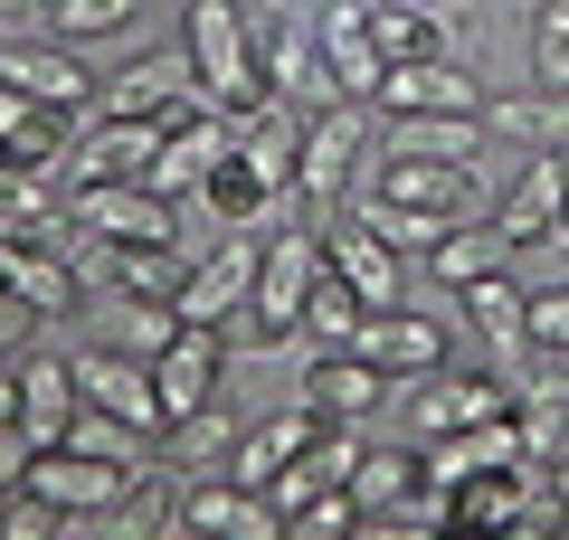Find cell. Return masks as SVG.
I'll return each mask as SVG.
<instances>
[{"mask_svg":"<svg viewBox=\"0 0 569 540\" xmlns=\"http://www.w3.org/2000/svg\"><path fill=\"white\" fill-rule=\"evenodd\" d=\"M181 58H190V86H200L209 114H257V104H276L238 0H190L181 10Z\"/></svg>","mask_w":569,"mask_h":540,"instance_id":"obj_1","label":"cell"},{"mask_svg":"<svg viewBox=\"0 0 569 540\" xmlns=\"http://www.w3.org/2000/svg\"><path fill=\"white\" fill-rule=\"evenodd\" d=\"M351 190H361V104H323V114H305V161H295V219L323 228L351 209Z\"/></svg>","mask_w":569,"mask_h":540,"instance_id":"obj_2","label":"cell"},{"mask_svg":"<svg viewBox=\"0 0 569 540\" xmlns=\"http://www.w3.org/2000/svg\"><path fill=\"white\" fill-rule=\"evenodd\" d=\"M313 276H323V228H284V238H266V257H257V294H247V341L305 332V294H313Z\"/></svg>","mask_w":569,"mask_h":540,"instance_id":"obj_3","label":"cell"},{"mask_svg":"<svg viewBox=\"0 0 569 540\" xmlns=\"http://www.w3.org/2000/svg\"><path fill=\"white\" fill-rule=\"evenodd\" d=\"M142 474H152V464H142ZM20 483L39 502H58L67 521H104L123 502V483H133V464H104V456H86V446H29Z\"/></svg>","mask_w":569,"mask_h":540,"instance_id":"obj_4","label":"cell"},{"mask_svg":"<svg viewBox=\"0 0 569 540\" xmlns=\"http://www.w3.org/2000/svg\"><path fill=\"white\" fill-rule=\"evenodd\" d=\"M67 219L96 247H181V200L142 190V180H104V190H67Z\"/></svg>","mask_w":569,"mask_h":540,"instance_id":"obj_5","label":"cell"},{"mask_svg":"<svg viewBox=\"0 0 569 540\" xmlns=\"http://www.w3.org/2000/svg\"><path fill=\"white\" fill-rule=\"evenodd\" d=\"M408 389H418V399H408V427H418V446L512 418V380H503V370H427V380H408Z\"/></svg>","mask_w":569,"mask_h":540,"instance_id":"obj_6","label":"cell"},{"mask_svg":"<svg viewBox=\"0 0 569 540\" xmlns=\"http://www.w3.org/2000/svg\"><path fill=\"white\" fill-rule=\"evenodd\" d=\"M219 370H228V332L219 322H181L171 351H152V389H162V437L200 408H219Z\"/></svg>","mask_w":569,"mask_h":540,"instance_id":"obj_7","label":"cell"},{"mask_svg":"<svg viewBox=\"0 0 569 540\" xmlns=\"http://www.w3.org/2000/svg\"><path fill=\"white\" fill-rule=\"evenodd\" d=\"M162 123L152 114H104L96 133H77V152H67V190H104V180H152V161H162Z\"/></svg>","mask_w":569,"mask_h":540,"instance_id":"obj_8","label":"cell"},{"mask_svg":"<svg viewBox=\"0 0 569 540\" xmlns=\"http://www.w3.org/2000/svg\"><path fill=\"white\" fill-rule=\"evenodd\" d=\"M171 540H276V502L247 493V483H228V474H181Z\"/></svg>","mask_w":569,"mask_h":540,"instance_id":"obj_9","label":"cell"},{"mask_svg":"<svg viewBox=\"0 0 569 540\" xmlns=\"http://www.w3.org/2000/svg\"><path fill=\"white\" fill-rule=\"evenodd\" d=\"M351 351L380 370V380H427V370H447V322L437 313H408V303H389V313H361V332H351Z\"/></svg>","mask_w":569,"mask_h":540,"instance_id":"obj_10","label":"cell"},{"mask_svg":"<svg viewBox=\"0 0 569 540\" xmlns=\"http://www.w3.org/2000/svg\"><path fill=\"white\" fill-rule=\"evenodd\" d=\"M370 104L380 114H466V123H485V77L475 67H456V58H418V67H389L380 86H370Z\"/></svg>","mask_w":569,"mask_h":540,"instance_id":"obj_11","label":"cell"},{"mask_svg":"<svg viewBox=\"0 0 569 540\" xmlns=\"http://www.w3.org/2000/svg\"><path fill=\"white\" fill-rule=\"evenodd\" d=\"M67 370H77V399L86 408L142 427V437H162V389H152V360H142V351H77Z\"/></svg>","mask_w":569,"mask_h":540,"instance_id":"obj_12","label":"cell"},{"mask_svg":"<svg viewBox=\"0 0 569 540\" xmlns=\"http://www.w3.org/2000/svg\"><path fill=\"white\" fill-rule=\"evenodd\" d=\"M0 86L29 104H67V114L96 104V77H86V58L67 39H0Z\"/></svg>","mask_w":569,"mask_h":540,"instance_id":"obj_13","label":"cell"},{"mask_svg":"<svg viewBox=\"0 0 569 540\" xmlns=\"http://www.w3.org/2000/svg\"><path fill=\"white\" fill-rule=\"evenodd\" d=\"M370 200H399V209H427V219L466 228L475 219V161H418V152H389Z\"/></svg>","mask_w":569,"mask_h":540,"instance_id":"obj_14","label":"cell"},{"mask_svg":"<svg viewBox=\"0 0 569 540\" xmlns=\"http://www.w3.org/2000/svg\"><path fill=\"white\" fill-rule=\"evenodd\" d=\"M257 257H266V238H219L181 276V303H171V313L181 322H219L228 332V313H247V294H257Z\"/></svg>","mask_w":569,"mask_h":540,"instance_id":"obj_15","label":"cell"},{"mask_svg":"<svg viewBox=\"0 0 569 540\" xmlns=\"http://www.w3.org/2000/svg\"><path fill=\"white\" fill-rule=\"evenodd\" d=\"M67 152H77V114H67V104H29V96H10V86H0V171L58 180Z\"/></svg>","mask_w":569,"mask_h":540,"instance_id":"obj_16","label":"cell"},{"mask_svg":"<svg viewBox=\"0 0 569 540\" xmlns=\"http://www.w3.org/2000/svg\"><path fill=\"white\" fill-rule=\"evenodd\" d=\"M313 58H323V77H332V96H342V104H361L370 86L389 77V58L370 48V10H361V0H323V20H313Z\"/></svg>","mask_w":569,"mask_h":540,"instance_id":"obj_17","label":"cell"},{"mask_svg":"<svg viewBox=\"0 0 569 540\" xmlns=\"http://www.w3.org/2000/svg\"><path fill=\"white\" fill-rule=\"evenodd\" d=\"M323 266L361 294V313H389V303H399V284H408V257H389L361 219H323Z\"/></svg>","mask_w":569,"mask_h":540,"instance_id":"obj_18","label":"cell"},{"mask_svg":"<svg viewBox=\"0 0 569 540\" xmlns=\"http://www.w3.org/2000/svg\"><path fill=\"white\" fill-rule=\"evenodd\" d=\"M313 437H323V418H313V408L295 399L284 418H266V427H247V437H238V456H228V483L266 493V483H276L284 464H305V456H313Z\"/></svg>","mask_w":569,"mask_h":540,"instance_id":"obj_19","label":"cell"},{"mask_svg":"<svg viewBox=\"0 0 569 540\" xmlns=\"http://www.w3.org/2000/svg\"><path fill=\"white\" fill-rule=\"evenodd\" d=\"M342 493H351V512H418L427 521V456L418 446H361Z\"/></svg>","mask_w":569,"mask_h":540,"instance_id":"obj_20","label":"cell"},{"mask_svg":"<svg viewBox=\"0 0 569 540\" xmlns=\"http://www.w3.org/2000/svg\"><path fill=\"white\" fill-rule=\"evenodd\" d=\"M389 389H399V380H380V370H370L361 351H323V360L305 370V408H313L323 427H361L370 408L389 399Z\"/></svg>","mask_w":569,"mask_h":540,"instance_id":"obj_21","label":"cell"},{"mask_svg":"<svg viewBox=\"0 0 569 540\" xmlns=\"http://www.w3.org/2000/svg\"><path fill=\"white\" fill-rule=\"evenodd\" d=\"M181 96H200L181 48H142L123 77H96V104H104V114H162V104H181Z\"/></svg>","mask_w":569,"mask_h":540,"instance_id":"obj_22","label":"cell"},{"mask_svg":"<svg viewBox=\"0 0 569 540\" xmlns=\"http://www.w3.org/2000/svg\"><path fill=\"white\" fill-rule=\"evenodd\" d=\"M77 370L67 360H29L20 351V446H67V427H77Z\"/></svg>","mask_w":569,"mask_h":540,"instance_id":"obj_23","label":"cell"},{"mask_svg":"<svg viewBox=\"0 0 569 540\" xmlns=\"http://www.w3.org/2000/svg\"><path fill=\"white\" fill-rule=\"evenodd\" d=\"M493 238H503L512 257H522V247H550V238H560V152H541L522 180H512V200L493 209Z\"/></svg>","mask_w":569,"mask_h":540,"instance_id":"obj_24","label":"cell"},{"mask_svg":"<svg viewBox=\"0 0 569 540\" xmlns=\"http://www.w3.org/2000/svg\"><path fill=\"white\" fill-rule=\"evenodd\" d=\"M86 266H96L123 303H181V276H190L181 247H96Z\"/></svg>","mask_w":569,"mask_h":540,"instance_id":"obj_25","label":"cell"},{"mask_svg":"<svg viewBox=\"0 0 569 540\" xmlns=\"http://www.w3.org/2000/svg\"><path fill=\"white\" fill-rule=\"evenodd\" d=\"M370 10V48L389 67H418V58H447V10L437 0H361Z\"/></svg>","mask_w":569,"mask_h":540,"instance_id":"obj_26","label":"cell"},{"mask_svg":"<svg viewBox=\"0 0 569 540\" xmlns=\"http://www.w3.org/2000/svg\"><path fill=\"white\" fill-rule=\"evenodd\" d=\"M0 284L29 294L39 313H77V294H86L77 257H48V247H0Z\"/></svg>","mask_w":569,"mask_h":540,"instance_id":"obj_27","label":"cell"},{"mask_svg":"<svg viewBox=\"0 0 569 540\" xmlns=\"http://www.w3.org/2000/svg\"><path fill=\"white\" fill-rule=\"evenodd\" d=\"M171 512H181V474L152 464V474L123 483V502L104 512V531H114V540H171Z\"/></svg>","mask_w":569,"mask_h":540,"instance_id":"obj_28","label":"cell"},{"mask_svg":"<svg viewBox=\"0 0 569 540\" xmlns=\"http://www.w3.org/2000/svg\"><path fill=\"white\" fill-rule=\"evenodd\" d=\"M238 437H247V427L228 418V408H200V418H181V427L162 437V464H171V474H228Z\"/></svg>","mask_w":569,"mask_h":540,"instance_id":"obj_29","label":"cell"},{"mask_svg":"<svg viewBox=\"0 0 569 540\" xmlns=\"http://www.w3.org/2000/svg\"><path fill=\"white\" fill-rule=\"evenodd\" d=\"M389 152H418V161H475V152H485V123H466V114H389Z\"/></svg>","mask_w":569,"mask_h":540,"instance_id":"obj_30","label":"cell"},{"mask_svg":"<svg viewBox=\"0 0 569 540\" xmlns=\"http://www.w3.org/2000/svg\"><path fill=\"white\" fill-rule=\"evenodd\" d=\"M427 266H437V284H447V294H466V284L503 276V266H512V247L493 238V219H485V228H447V238H437V257H427Z\"/></svg>","mask_w":569,"mask_h":540,"instance_id":"obj_31","label":"cell"},{"mask_svg":"<svg viewBox=\"0 0 569 540\" xmlns=\"http://www.w3.org/2000/svg\"><path fill=\"white\" fill-rule=\"evenodd\" d=\"M466 313H475V332H485V341H493V351H503V360H512V351H522V341H531V332H522L531 294H522V284H512V266H503V276H485V284H466Z\"/></svg>","mask_w":569,"mask_h":540,"instance_id":"obj_32","label":"cell"},{"mask_svg":"<svg viewBox=\"0 0 569 540\" xmlns=\"http://www.w3.org/2000/svg\"><path fill=\"white\" fill-rule=\"evenodd\" d=\"M485 133H503V142H541V152H560L569 142V96H512V104H485Z\"/></svg>","mask_w":569,"mask_h":540,"instance_id":"obj_33","label":"cell"},{"mask_svg":"<svg viewBox=\"0 0 569 540\" xmlns=\"http://www.w3.org/2000/svg\"><path fill=\"white\" fill-rule=\"evenodd\" d=\"M351 332H361V294L323 266L313 294H305V341H313V351H351Z\"/></svg>","mask_w":569,"mask_h":540,"instance_id":"obj_34","label":"cell"},{"mask_svg":"<svg viewBox=\"0 0 569 540\" xmlns=\"http://www.w3.org/2000/svg\"><path fill=\"white\" fill-rule=\"evenodd\" d=\"M39 10H48V39L86 48V39H114V29H133L142 0H39Z\"/></svg>","mask_w":569,"mask_h":540,"instance_id":"obj_35","label":"cell"},{"mask_svg":"<svg viewBox=\"0 0 569 540\" xmlns=\"http://www.w3.org/2000/svg\"><path fill=\"white\" fill-rule=\"evenodd\" d=\"M531 77L550 96H569V0H541L531 10Z\"/></svg>","mask_w":569,"mask_h":540,"instance_id":"obj_36","label":"cell"},{"mask_svg":"<svg viewBox=\"0 0 569 540\" xmlns=\"http://www.w3.org/2000/svg\"><path fill=\"white\" fill-rule=\"evenodd\" d=\"M0 540H67V512L39 502L29 483H10V493H0Z\"/></svg>","mask_w":569,"mask_h":540,"instance_id":"obj_37","label":"cell"},{"mask_svg":"<svg viewBox=\"0 0 569 540\" xmlns=\"http://www.w3.org/2000/svg\"><path fill=\"white\" fill-rule=\"evenodd\" d=\"M276 540H351V493H313L305 512H284Z\"/></svg>","mask_w":569,"mask_h":540,"instance_id":"obj_38","label":"cell"},{"mask_svg":"<svg viewBox=\"0 0 569 540\" xmlns=\"http://www.w3.org/2000/svg\"><path fill=\"white\" fill-rule=\"evenodd\" d=\"M522 332L541 341V351H569V284H541V294H531V313H522Z\"/></svg>","mask_w":569,"mask_h":540,"instance_id":"obj_39","label":"cell"},{"mask_svg":"<svg viewBox=\"0 0 569 540\" xmlns=\"http://www.w3.org/2000/svg\"><path fill=\"white\" fill-rule=\"evenodd\" d=\"M39 303H29V294H10V284H0V360H20L29 351V332H39Z\"/></svg>","mask_w":569,"mask_h":540,"instance_id":"obj_40","label":"cell"},{"mask_svg":"<svg viewBox=\"0 0 569 540\" xmlns=\"http://www.w3.org/2000/svg\"><path fill=\"white\" fill-rule=\"evenodd\" d=\"M351 540H427L418 512H351Z\"/></svg>","mask_w":569,"mask_h":540,"instance_id":"obj_41","label":"cell"},{"mask_svg":"<svg viewBox=\"0 0 569 540\" xmlns=\"http://www.w3.org/2000/svg\"><path fill=\"white\" fill-rule=\"evenodd\" d=\"M0 427L20 437V360H0Z\"/></svg>","mask_w":569,"mask_h":540,"instance_id":"obj_42","label":"cell"},{"mask_svg":"<svg viewBox=\"0 0 569 540\" xmlns=\"http://www.w3.org/2000/svg\"><path fill=\"white\" fill-rule=\"evenodd\" d=\"M541 483H550V502L569 512V456H560V464H541Z\"/></svg>","mask_w":569,"mask_h":540,"instance_id":"obj_43","label":"cell"},{"mask_svg":"<svg viewBox=\"0 0 569 540\" xmlns=\"http://www.w3.org/2000/svg\"><path fill=\"white\" fill-rule=\"evenodd\" d=\"M10 483H20V464H0V493H10Z\"/></svg>","mask_w":569,"mask_h":540,"instance_id":"obj_44","label":"cell"},{"mask_svg":"<svg viewBox=\"0 0 569 540\" xmlns=\"http://www.w3.org/2000/svg\"><path fill=\"white\" fill-rule=\"evenodd\" d=\"M503 540H541V531H522V521H512V531H503Z\"/></svg>","mask_w":569,"mask_h":540,"instance_id":"obj_45","label":"cell"},{"mask_svg":"<svg viewBox=\"0 0 569 540\" xmlns=\"http://www.w3.org/2000/svg\"><path fill=\"white\" fill-rule=\"evenodd\" d=\"M0 20H10V0H0Z\"/></svg>","mask_w":569,"mask_h":540,"instance_id":"obj_46","label":"cell"},{"mask_svg":"<svg viewBox=\"0 0 569 540\" xmlns=\"http://www.w3.org/2000/svg\"><path fill=\"white\" fill-rule=\"evenodd\" d=\"M560 161H569V142H560Z\"/></svg>","mask_w":569,"mask_h":540,"instance_id":"obj_47","label":"cell"}]
</instances>
